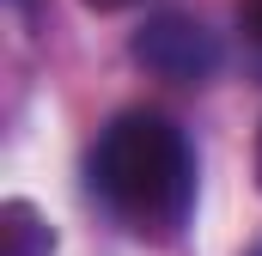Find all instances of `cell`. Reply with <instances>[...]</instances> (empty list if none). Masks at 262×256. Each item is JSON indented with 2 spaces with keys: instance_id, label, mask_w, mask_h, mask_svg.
I'll list each match as a JSON object with an SVG mask.
<instances>
[{
  "instance_id": "7",
  "label": "cell",
  "mask_w": 262,
  "mask_h": 256,
  "mask_svg": "<svg viewBox=\"0 0 262 256\" xmlns=\"http://www.w3.org/2000/svg\"><path fill=\"white\" fill-rule=\"evenodd\" d=\"M250 256H262V244H256V250H250Z\"/></svg>"
},
{
  "instance_id": "5",
  "label": "cell",
  "mask_w": 262,
  "mask_h": 256,
  "mask_svg": "<svg viewBox=\"0 0 262 256\" xmlns=\"http://www.w3.org/2000/svg\"><path fill=\"white\" fill-rule=\"evenodd\" d=\"M92 12H122V6H134V0H85Z\"/></svg>"
},
{
  "instance_id": "3",
  "label": "cell",
  "mask_w": 262,
  "mask_h": 256,
  "mask_svg": "<svg viewBox=\"0 0 262 256\" xmlns=\"http://www.w3.org/2000/svg\"><path fill=\"white\" fill-rule=\"evenodd\" d=\"M0 256H55V232L31 201L0 207Z\"/></svg>"
},
{
  "instance_id": "6",
  "label": "cell",
  "mask_w": 262,
  "mask_h": 256,
  "mask_svg": "<svg viewBox=\"0 0 262 256\" xmlns=\"http://www.w3.org/2000/svg\"><path fill=\"white\" fill-rule=\"evenodd\" d=\"M256 183H262V134H256Z\"/></svg>"
},
{
  "instance_id": "2",
  "label": "cell",
  "mask_w": 262,
  "mask_h": 256,
  "mask_svg": "<svg viewBox=\"0 0 262 256\" xmlns=\"http://www.w3.org/2000/svg\"><path fill=\"white\" fill-rule=\"evenodd\" d=\"M134 61L152 67V73H165V79H207L220 67V43H213V31L195 25V18L159 12V18H146L134 31Z\"/></svg>"
},
{
  "instance_id": "4",
  "label": "cell",
  "mask_w": 262,
  "mask_h": 256,
  "mask_svg": "<svg viewBox=\"0 0 262 256\" xmlns=\"http://www.w3.org/2000/svg\"><path fill=\"white\" fill-rule=\"evenodd\" d=\"M238 12H244V25H250V37L262 43V0H238Z\"/></svg>"
},
{
  "instance_id": "1",
  "label": "cell",
  "mask_w": 262,
  "mask_h": 256,
  "mask_svg": "<svg viewBox=\"0 0 262 256\" xmlns=\"http://www.w3.org/2000/svg\"><path fill=\"white\" fill-rule=\"evenodd\" d=\"M92 183L134 232H177L195 195L189 140L159 110H128L104 128L92 153Z\"/></svg>"
}]
</instances>
